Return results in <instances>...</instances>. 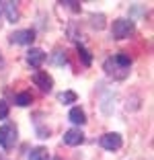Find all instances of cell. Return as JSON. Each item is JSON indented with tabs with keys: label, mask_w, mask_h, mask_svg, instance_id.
<instances>
[{
	"label": "cell",
	"mask_w": 154,
	"mask_h": 160,
	"mask_svg": "<svg viewBox=\"0 0 154 160\" xmlns=\"http://www.w3.org/2000/svg\"><path fill=\"white\" fill-rule=\"evenodd\" d=\"M134 31H136L134 21H130V19H117V21H113V27H111L113 39H126V37H130Z\"/></svg>",
	"instance_id": "1"
},
{
	"label": "cell",
	"mask_w": 154,
	"mask_h": 160,
	"mask_svg": "<svg viewBox=\"0 0 154 160\" xmlns=\"http://www.w3.org/2000/svg\"><path fill=\"white\" fill-rule=\"evenodd\" d=\"M14 144H17V127L13 123H4L0 127V146L4 150H10Z\"/></svg>",
	"instance_id": "2"
},
{
	"label": "cell",
	"mask_w": 154,
	"mask_h": 160,
	"mask_svg": "<svg viewBox=\"0 0 154 160\" xmlns=\"http://www.w3.org/2000/svg\"><path fill=\"white\" fill-rule=\"evenodd\" d=\"M105 72H107L109 76H113V78H126L127 74H130V68H123L121 64H117L115 58H109V60H105Z\"/></svg>",
	"instance_id": "3"
},
{
	"label": "cell",
	"mask_w": 154,
	"mask_h": 160,
	"mask_svg": "<svg viewBox=\"0 0 154 160\" xmlns=\"http://www.w3.org/2000/svg\"><path fill=\"white\" fill-rule=\"evenodd\" d=\"M33 39H35L33 29H21V31H14L10 35V43H17V45H31Z\"/></svg>",
	"instance_id": "4"
},
{
	"label": "cell",
	"mask_w": 154,
	"mask_h": 160,
	"mask_svg": "<svg viewBox=\"0 0 154 160\" xmlns=\"http://www.w3.org/2000/svg\"><path fill=\"white\" fill-rule=\"evenodd\" d=\"M99 144H101L105 150L113 152V150H119V148H121L123 140H121V136H119V133H105V136H101Z\"/></svg>",
	"instance_id": "5"
},
{
	"label": "cell",
	"mask_w": 154,
	"mask_h": 160,
	"mask_svg": "<svg viewBox=\"0 0 154 160\" xmlns=\"http://www.w3.org/2000/svg\"><path fill=\"white\" fill-rule=\"evenodd\" d=\"M33 82H35V86H39L43 92H49V90L54 88V78H51L47 72H35V74H33Z\"/></svg>",
	"instance_id": "6"
},
{
	"label": "cell",
	"mask_w": 154,
	"mask_h": 160,
	"mask_svg": "<svg viewBox=\"0 0 154 160\" xmlns=\"http://www.w3.org/2000/svg\"><path fill=\"white\" fill-rule=\"evenodd\" d=\"M27 62H29V66L39 68L43 62H45V52L39 49V47H31V49L27 52Z\"/></svg>",
	"instance_id": "7"
},
{
	"label": "cell",
	"mask_w": 154,
	"mask_h": 160,
	"mask_svg": "<svg viewBox=\"0 0 154 160\" xmlns=\"http://www.w3.org/2000/svg\"><path fill=\"white\" fill-rule=\"evenodd\" d=\"M64 142L68 146H78V144L84 142V133L80 132L78 127H72V129H68V132L64 133Z\"/></svg>",
	"instance_id": "8"
},
{
	"label": "cell",
	"mask_w": 154,
	"mask_h": 160,
	"mask_svg": "<svg viewBox=\"0 0 154 160\" xmlns=\"http://www.w3.org/2000/svg\"><path fill=\"white\" fill-rule=\"evenodd\" d=\"M2 8H4L6 17H8L10 23H17L19 21V8H17V2H10V0H4V2H0Z\"/></svg>",
	"instance_id": "9"
},
{
	"label": "cell",
	"mask_w": 154,
	"mask_h": 160,
	"mask_svg": "<svg viewBox=\"0 0 154 160\" xmlns=\"http://www.w3.org/2000/svg\"><path fill=\"white\" fill-rule=\"evenodd\" d=\"M68 119H70L72 123H76V125H84L86 123V115H84V111L80 107H74L70 111V115H68Z\"/></svg>",
	"instance_id": "10"
},
{
	"label": "cell",
	"mask_w": 154,
	"mask_h": 160,
	"mask_svg": "<svg viewBox=\"0 0 154 160\" xmlns=\"http://www.w3.org/2000/svg\"><path fill=\"white\" fill-rule=\"evenodd\" d=\"M29 160H49V156H47V148H43V146L33 148L31 154H29Z\"/></svg>",
	"instance_id": "11"
},
{
	"label": "cell",
	"mask_w": 154,
	"mask_h": 160,
	"mask_svg": "<svg viewBox=\"0 0 154 160\" xmlns=\"http://www.w3.org/2000/svg\"><path fill=\"white\" fill-rule=\"evenodd\" d=\"M14 103L19 105V107H27V105L33 103V94L31 92H19L14 97Z\"/></svg>",
	"instance_id": "12"
},
{
	"label": "cell",
	"mask_w": 154,
	"mask_h": 160,
	"mask_svg": "<svg viewBox=\"0 0 154 160\" xmlns=\"http://www.w3.org/2000/svg\"><path fill=\"white\" fill-rule=\"evenodd\" d=\"M76 92H72V90H66V92H60L58 94V101L60 103H64V105H68V103H76Z\"/></svg>",
	"instance_id": "13"
},
{
	"label": "cell",
	"mask_w": 154,
	"mask_h": 160,
	"mask_svg": "<svg viewBox=\"0 0 154 160\" xmlns=\"http://www.w3.org/2000/svg\"><path fill=\"white\" fill-rule=\"evenodd\" d=\"M76 49H78V58H80V60L84 62V66H90V64H93V58H90L89 49H86L84 45H78Z\"/></svg>",
	"instance_id": "14"
},
{
	"label": "cell",
	"mask_w": 154,
	"mask_h": 160,
	"mask_svg": "<svg viewBox=\"0 0 154 160\" xmlns=\"http://www.w3.org/2000/svg\"><path fill=\"white\" fill-rule=\"evenodd\" d=\"M113 58H115V62H117V64H121L123 68H130V66H131V58L126 56L123 52H121V53H115Z\"/></svg>",
	"instance_id": "15"
},
{
	"label": "cell",
	"mask_w": 154,
	"mask_h": 160,
	"mask_svg": "<svg viewBox=\"0 0 154 160\" xmlns=\"http://www.w3.org/2000/svg\"><path fill=\"white\" fill-rule=\"evenodd\" d=\"M8 117V103L0 99V119H6Z\"/></svg>",
	"instance_id": "16"
},
{
	"label": "cell",
	"mask_w": 154,
	"mask_h": 160,
	"mask_svg": "<svg viewBox=\"0 0 154 160\" xmlns=\"http://www.w3.org/2000/svg\"><path fill=\"white\" fill-rule=\"evenodd\" d=\"M54 62H56L58 66H62V64H66V53H62L60 49L56 52V56H54Z\"/></svg>",
	"instance_id": "17"
},
{
	"label": "cell",
	"mask_w": 154,
	"mask_h": 160,
	"mask_svg": "<svg viewBox=\"0 0 154 160\" xmlns=\"http://www.w3.org/2000/svg\"><path fill=\"white\" fill-rule=\"evenodd\" d=\"M2 64H4V60H2V56H0V68H2Z\"/></svg>",
	"instance_id": "18"
},
{
	"label": "cell",
	"mask_w": 154,
	"mask_h": 160,
	"mask_svg": "<svg viewBox=\"0 0 154 160\" xmlns=\"http://www.w3.org/2000/svg\"><path fill=\"white\" fill-rule=\"evenodd\" d=\"M51 160H60V158H51Z\"/></svg>",
	"instance_id": "19"
}]
</instances>
